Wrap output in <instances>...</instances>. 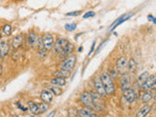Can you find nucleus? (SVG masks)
Instances as JSON below:
<instances>
[{"mask_svg":"<svg viewBox=\"0 0 156 117\" xmlns=\"http://www.w3.org/2000/svg\"><path fill=\"white\" fill-rule=\"evenodd\" d=\"M56 115V111H51L49 114L47 115V117H55Z\"/></svg>","mask_w":156,"mask_h":117,"instance_id":"obj_36","label":"nucleus"},{"mask_svg":"<svg viewBox=\"0 0 156 117\" xmlns=\"http://www.w3.org/2000/svg\"><path fill=\"white\" fill-rule=\"evenodd\" d=\"M147 19H148V21H153V19H154V17L152 16V15H148Z\"/></svg>","mask_w":156,"mask_h":117,"instance_id":"obj_37","label":"nucleus"},{"mask_svg":"<svg viewBox=\"0 0 156 117\" xmlns=\"http://www.w3.org/2000/svg\"><path fill=\"white\" fill-rule=\"evenodd\" d=\"M76 61H77L76 55H73V54L70 55V56L66 57L65 60L62 61V64H60V69L71 72L73 70L74 67H75Z\"/></svg>","mask_w":156,"mask_h":117,"instance_id":"obj_3","label":"nucleus"},{"mask_svg":"<svg viewBox=\"0 0 156 117\" xmlns=\"http://www.w3.org/2000/svg\"><path fill=\"white\" fill-rule=\"evenodd\" d=\"M150 91H151V92H152V91H156V79L154 80L153 84H152V86H151V89H150Z\"/></svg>","mask_w":156,"mask_h":117,"instance_id":"obj_35","label":"nucleus"},{"mask_svg":"<svg viewBox=\"0 0 156 117\" xmlns=\"http://www.w3.org/2000/svg\"><path fill=\"white\" fill-rule=\"evenodd\" d=\"M114 68L116 69L118 74H123L128 70V58L126 56H120L115 61Z\"/></svg>","mask_w":156,"mask_h":117,"instance_id":"obj_4","label":"nucleus"},{"mask_svg":"<svg viewBox=\"0 0 156 117\" xmlns=\"http://www.w3.org/2000/svg\"><path fill=\"white\" fill-rule=\"evenodd\" d=\"M77 27V24L76 23H70V24H66L65 25V29L66 31H73V30H75Z\"/></svg>","mask_w":156,"mask_h":117,"instance_id":"obj_29","label":"nucleus"},{"mask_svg":"<svg viewBox=\"0 0 156 117\" xmlns=\"http://www.w3.org/2000/svg\"><path fill=\"white\" fill-rule=\"evenodd\" d=\"M90 94L92 96L93 104H94V110L95 111H102L103 109H105V100H103V98L100 96L94 89L90 91Z\"/></svg>","mask_w":156,"mask_h":117,"instance_id":"obj_2","label":"nucleus"},{"mask_svg":"<svg viewBox=\"0 0 156 117\" xmlns=\"http://www.w3.org/2000/svg\"><path fill=\"white\" fill-rule=\"evenodd\" d=\"M78 100H79L81 104L84 105V107L94 109V104H93L90 91H83V92L79 95V97H78Z\"/></svg>","mask_w":156,"mask_h":117,"instance_id":"obj_6","label":"nucleus"},{"mask_svg":"<svg viewBox=\"0 0 156 117\" xmlns=\"http://www.w3.org/2000/svg\"><path fill=\"white\" fill-rule=\"evenodd\" d=\"M43 46L47 51H50L54 47V36L51 33H44L41 37Z\"/></svg>","mask_w":156,"mask_h":117,"instance_id":"obj_8","label":"nucleus"},{"mask_svg":"<svg viewBox=\"0 0 156 117\" xmlns=\"http://www.w3.org/2000/svg\"><path fill=\"white\" fill-rule=\"evenodd\" d=\"M2 71H3V67H2V64H0V76L2 75Z\"/></svg>","mask_w":156,"mask_h":117,"instance_id":"obj_38","label":"nucleus"},{"mask_svg":"<svg viewBox=\"0 0 156 117\" xmlns=\"http://www.w3.org/2000/svg\"><path fill=\"white\" fill-rule=\"evenodd\" d=\"M107 41H108V39H105V41H103L102 44H101V45H100L99 46V48H98V50H97V52H96V54H99L100 52H101V50L103 48V47H105V45H106V43H107Z\"/></svg>","mask_w":156,"mask_h":117,"instance_id":"obj_33","label":"nucleus"},{"mask_svg":"<svg viewBox=\"0 0 156 117\" xmlns=\"http://www.w3.org/2000/svg\"><path fill=\"white\" fill-rule=\"evenodd\" d=\"M82 50H83V47H82V46H80L79 48H78V52L81 53V52H82Z\"/></svg>","mask_w":156,"mask_h":117,"instance_id":"obj_39","label":"nucleus"},{"mask_svg":"<svg viewBox=\"0 0 156 117\" xmlns=\"http://www.w3.org/2000/svg\"><path fill=\"white\" fill-rule=\"evenodd\" d=\"M133 16V13H130V14H124V15H122L121 17H119L118 18V19L114 21V23L111 24V27H110V29L109 30L110 31H112L114 28H116L118 25H120L121 24H123L124 21H128L130 18H131Z\"/></svg>","mask_w":156,"mask_h":117,"instance_id":"obj_14","label":"nucleus"},{"mask_svg":"<svg viewBox=\"0 0 156 117\" xmlns=\"http://www.w3.org/2000/svg\"><path fill=\"white\" fill-rule=\"evenodd\" d=\"M38 40L39 37L34 31H29L28 34H27V45L31 48H34V47L37 45L38 43Z\"/></svg>","mask_w":156,"mask_h":117,"instance_id":"obj_13","label":"nucleus"},{"mask_svg":"<svg viewBox=\"0 0 156 117\" xmlns=\"http://www.w3.org/2000/svg\"><path fill=\"white\" fill-rule=\"evenodd\" d=\"M93 86H94V90L101 97H103V98L107 97V95L105 93V87H103V81H102L101 75L100 74H97L95 77L93 78Z\"/></svg>","mask_w":156,"mask_h":117,"instance_id":"obj_5","label":"nucleus"},{"mask_svg":"<svg viewBox=\"0 0 156 117\" xmlns=\"http://www.w3.org/2000/svg\"><path fill=\"white\" fill-rule=\"evenodd\" d=\"M12 31H13V27H12V25L9 24H6L2 27V32L6 36H10L12 34Z\"/></svg>","mask_w":156,"mask_h":117,"instance_id":"obj_27","label":"nucleus"},{"mask_svg":"<svg viewBox=\"0 0 156 117\" xmlns=\"http://www.w3.org/2000/svg\"><path fill=\"white\" fill-rule=\"evenodd\" d=\"M152 23H154V24H156V18H154V19H153V21H152Z\"/></svg>","mask_w":156,"mask_h":117,"instance_id":"obj_41","label":"nucleus"},{"mask_svg":"<svg viewBox=\"0 0 156 117\" xmlns=\"http://www.w3.org/2000/svg\"><path fill=\"white\" fill-rule=\"evenodd\" d=\"M108 74L110 75L111 78H112L113 80H115V79L117 78V74H118V73H117L116 69H115V68H110L109 71H108Z\"/></svg>","mask_w":156,"mask_h":117,"instance_id":"obj_30","label":"nucleus"},{"mask_svg":"<svg viewBox=\"0 0 156 117\" xmlns=\"http://www.w3.org/2000/svg\"><path fill=\"white\" fill-rule=\"evenodd\" d=\"M40 98L43 102H46V104H51L54 100V95L52 94L48 89L43 90L41 93H40Z\"/></svg>","mask_w":156,"mask_h":117,"instance_id":"obj_18","label":"nucleus"},{"mask_svg":"<svg viewBox=\"0 0 156 117\" xmlns=\"http://www.w3.org/2000/svg\"><path fill=\"white\" fill-rule=\"evenodd\" d=\"M128 71L130 73H135L137 71V63L133 58L128 60Z\"/></svg>","mask_w":156,"mask_h":117,"instance_id":"obj_25","label":"nucleus"},{"mask_svg":"<svg viewBox=\"0 0 156 117\" xmlns=\"http://www.w3.org/2000/svg\"><path fill=\"white\" fill-rule=\"evenodd\" d=\"M74 50H75V45H74V44L71 43V42H68V45L65 46V48L62 50L60 54H59V58L60 59H65L66 57L72 55Z\"/></svg>","mask_w":156,"mask_h":117,"instance_id":"obj_12","label":"nucleus"},{"mask_svg":"<svg viewBox=\"0 0 156 117\" xmlns=\"http://www.w3.org/2000/svg\"><path fill=\"white\" fill-rule=\"evenodd\" d=\"M100 75H101L103 87H105V93H106L107 96H112V95H114L115 92H116L115 83H114V80L110 77L108 72L103 71Z\"/></svg>","mask_w":156,"mask_h":117,"instance_id":"obj_1","label":"nucleus"},{"mask_svg":"<svg viewBox=\"0 0 156 117\" xmlns=\"http://www.w3.org/2000/svg\"><path fill=\"white\" fill-rule=\"evenodd\" d=\"M155 79H156V74H150L149 77L146 79V81L140 87V91H142V92H146V91H150L151 86H152V84H153Z\"/></svg>","mask_w":156,"mask_h":117,"instance_id":"obj_15","label":"nucleus"},{"mask_svg":"<svg viewBox=\"0 0 156 117\" xmlns=\"http://www.w3.org/2000/svg\"><path fill=\"white\" fill-rule=\"evenodd\" d=\"M54 76L55 77H62V78L66 79L70 76V71H65V70H62V69H59V70L54 72Z\"/></svg>","mask_w":156,"mask_h":117,"instance_id":"obj_26","label":"nucleus"},{"mask_svg":"<svg viewBox=\"0 0 156 117\" xmlns=\"http://www.w3.org/2000/svg\"><path fill=\"white\" fill-rule=\"evenodd\" d=\"M152 100H154L156 101V92H155V94H153V98H152Z\"/></svg>","mask_w":156,"mask_h":117,"instance_id":"obj_40","label":"nucleus"},{"mask_svg":"<svg viewBox=\"0 0 156 117\" xmlns=\"http://www.w3.org/2000/svg\"><path fill=\"white\" fill-rule=\"evenodd\" d=\"M151 110V105L146 104L136 112V117H146Z\"/></svg>","mask_w":156,"mask_h":117,"instance_id":"obj_19","label":"nucleus"},{"mask_svg":"<svg viewBox=\"0 0 156 117\" xmlns=\"http://www.w3.org/2000/svg\"><path fill=\"white\" fill-rule=\"evenodd\" d=\"M81 12H82V11H80V10H78V11H72V12L66 13L65 16H68V17H77V16H79V15L81 14Z\"/></svg>","mask_w":156,"mask_h":117,"instance_id":"obj_31","label":"nucleus"},{"mask_svg":"<svg viewBox=\"0 0 156 117\" xmlns=\"http://www.w3.org/2000/svg\"><path fill=\"white\" fill-rule=\"evenodd\" d=\"M10 53V46L7 41L3 40V41H0V58L5 59L8 57V55Z\"/></svg>","mask_w":156,"mask_h":117,"instance_id":"obj_17","label":"nucleus"},{"mask_svg":"<svg viewBox=\"0 0 156 117\" xmlns=\"http://www.w3.org/2000/svg\"><path fill=\"white\" fill-rule=\"evenodd\" d=\"M123 98L127 104H133L137 98V94L135 92V90H134L133 88H131V89L123 92Z\"/></svg>","mask_w":156,"mask_h":117,"instance_id":"obj_11","label":"nucleus"},{"mask_svg":"<svg viewBox=\"0 0 156 117\" xmlns=\"http://www.w3.org/2000/svg\"><path fill=\"white\" fill-rule=\"evenodd\" d=\"M25 41V37L23 34H18L12 39V42H11V45H12V48L14 50H17L19 48H21L23 46Z\"/></svg>","mask_w":156,"mask_h":117,"instance_id":"obj_16","label":"nucleus"},{"mask_svg":"<svg viewBox=\"0 0 156 117\" xmlns=\"http://www.w3.org/2000/svg\"><path fill=\"white\" fill-rule=\"evenodd\" d=\"M68 40L64 37H59L54 44V50L57 54H60L62 50L65 48V46L68 44Z\"/></svg>","mask_w":156,"mask_h":117,"instance_id":"obj_10","label":"nucleus"},{"mask_svg":"<svg viewBox=\"0 0 156 117\" xmlns=\"http://www.w3.org/2000/svg\"><path fill=\"white\" fill-rule=\"evenodd\" d=\"M76 114L77 117H98L94 109L88 107H81L76 109Z\"/></svg>","mask_w":156,"mask_h":117,"instance_id":"obj_9","label":"nucleus"},{"mask_svg":"<svg viewBox=\"0 0 156 117\" xmlns=\"http://www.w3.org/2000/svg\"><path fill=\"white\" fill-rule=\"evenodd\" d=\"M37 105H38V108H39V111L40 113H44L46 112L48 109H49V105H48V104H46V102H39V104H37Z\"/></svg>","mask_w":156,"mask_h":117,"instance_id":"obj_28","label":"nucleus"},{"mask_svg":"<svg viewBox=\"0 0 156 117\" xmlns=\"http://www.w3.org/2000/svg\"><path fill=\"white\" fill-rule=\"evenodd\" d=\"M51 84L58 87H65L66 85V80L62 77H54L51 79Z\"/></svg>","mask_w":156,"mask_h":117,"instance_id":"obj_23","label":"nucleus"},{"mask_svg":"<svg viewBox=\"0 0 156 117\" xmlns=\"http://www.w3.org/2000/svg\"><path fill=\"white\" fill-rule=\"evenodd\" d=\"M95 47H96V41H94L92 43V46H91V48H90V51H89V54H88V56H91V55L94 53V51H95Z\"/></svg>","mask_w":156,"mask_h":117,"instance_id":"obj_34","label":"nucleus"},{"mask_svg":"<svg viewBox=\"0 0 156 117\" xmlns=\"http://www.w3.org/2000/svg\"><path fill=\"white\" fill-rule=\"evenodd\" d=\"M1 37H2V34H1V32H0V39H1Z\"/></svg>","mask_w":156,"mask_h":117,"instance_id":"obj_42","label":"nucleus"},{"mask_svg":"<svg viewBox=\"0 0 156 117\" xmlns=\"http://www.w3.org/2000/svg\"><path fill=\"white\" fill-rule=\"evenodd\" d=\"M47 89L49 90L50 92L53 94L54 96H56V97L61 96V95L62 94V90L61 89V87L55 86V85H53V84H51V85L47 86Z\"/></svg>","mask_w":156,"mask_h":117,"instance_id":"obj_24","label":"nucleus"},{"mask_svg":"<svg viewBox=\"0 0 156 117\" xmlns=\"http://www.w3.org/2000/svg\"><path fill=\"white\" fill-rule=\"evenodd\" d=\"M150 73L148 71H143V73H140V74L138 76V78H137V84H138V86L140 87L143 85V84L146 81V79L149 77Z\"/></svg>","mask_w":156,"mask_h":117,"instance_id":"obj_20","label":"nucleus"},{"mask_svg":"<svg viewBox=\"0 0 156 117\" xmlns=\"http://www.w3.org/2000/svg\"><path fill=\"white\" fill-rule=\"evenodd\" d=\"M96 16V13L94 11H88L83 15V19H89V18H93Z\"/></svg>","mask_w":156,"mask_h":117,"instance_id":"obj_32","label":"nucleus"},{"mask_svg":"<svg viewBox=\"0 0 156 117\" xmlns=\"http://www.w3.org/2000/svg\"><path fill=\"white\" fill-rule=\"evenodd\" d=\"M153 98V94L151 91H146V92H143V95L140 96V101L143 104H148Z\"/></svg>","mask_w":156,"mask_h":117,"instance_id":"obj_22","label":"nucleus"},{"mask_svg":"<svg viewBox=\"0 0 156 117\" xmlns=\"http://www.w3.org/2000/svg\"><path fill=\"white\" fill-rule=\"evenodd\" d=\"M27 107H28V109H29V110H30V112L32 113L33 115L41 114V113H40V111H39L38 105H37L36 102L32 101H28V102H27Z\"/></svg>","mask_w":156,"mask_h":117,"instance_id":"obj_21","label":"nucleus"},{"mask_svg":"<svg viewBox=\"0 0 156 117\" xmlns=\"http://www.w3.org/2000/svg\"><path fill=\"white\" fill-rule=\"evenodd\" d=\"M15 117H19V116H15Z\"/></svg>","mask_w":156,"mask_h":117,"instance_id":"obj_43","label":"nucleus"},{"mask_svg":"<svg viewBox=\"0 0 156 117\" xmlns=\"http://www.w3.org/2000/svg\"><path fill=\"white\" fill-rule=\"evenodd\" d=\"M119 85H120V90L122 93L125 92L129 89L132 88V83H131V76H130L129 72H125L123 74H121V77L119 80Z\"/></svg>","mask_w":156,"mask_h":117,"instance_id":"obj_7","label":"nucleus"}]
</instances>
